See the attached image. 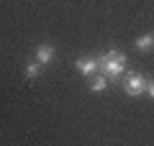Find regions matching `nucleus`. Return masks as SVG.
Returning a JSON list of instances; mask_svg holds the SVG:
<instances>
[{"instance_id":"f257e3e1","label":"nucleus","mask_w":154,"mask_h":146,"mask_svg":"<svg viewBox=\"0 0 154 146\" xmlns=\"http://www.w3.org/2000/svg\"><path fill=\"white\" fill-rule=\"evenodd\" d=\"M98 72H103L108 80L118 82V77L126 72V54H123V51H118V49L105 51V54L98 59Z\"/></svg>"},{"instance_id":"f03ea898","label":"nucleus","mask_w":154,"mask_h":146,"mask_svg":"<svg viewBox=\"0 0 154 146\" xmlns=\"http://www.w3.org/2000/svg\"><path fill=\"white\" fill-rule=\"evenodd\" d=\"M144 90H146V77H144V75H139V72H128V75L123 77V92H126L128 97L144 95Z\"/></svg>"},{"instance_id":"7ed1b4c3","label":"nucleus","mask_w":154,"mask_h":146,"mask_svg":"<svg viewBox=\"0 0 154 146\" xmlns=\"http://www.w3.org/2000/svg\"><path fill=\"white\" fill-rule=\"evenodd\" d=\"M77 69H80V75L85 77H93L95 72H98V59H93V56H88V59H77Z\"/></svg>"},{"instance_id":"20e7f679","label":"nucleus","mask_w":154,"mask_h":146,"mask_svg":"<svg viewBox=\"0 0 154 146\" xmlns=\"http://www.w3.org/2000/svg\"><path fill=\"white\" fill-rule=\"evenodd\" d=\"M36 59L41 62V64L51 62V59H54V46H51V44H41V46L36 49Z\"/></svg>"},{"instance_id":"39448f33","label":"nucleus","mask_w":154,"mask_h":146,"mask_svg":"<svg viewBox=\"0 0 154 146\" xmlns=\"http://www.w3.org/2000/svg\"><path fill=\"white\" fill-rule=\"evenodd\" d=\"M105 87H108V77H105L103 72H95L93 82H90V90L93 92H105Z\"/></svg>"},{"instance_id":"423d86ee","label":"nucleus","mask_w":154,"mask_h":146,"mask_svg":"<svg viewBox=\"0 0 154 146\" xmlns=\"http://www.w3.org/2000/svg\"><path fill=\"white\" fill-rule=\"evenodd\" d=\"M38 75H41V62H28V64H26V77H28V80H33V77H38Z\"/></svg>"},{"instance_id":"0eeeda50","label":"nucleus","mask_w":154,"mask_h":146,"mask_svg":"<svg viewBox=\"0 0 154 146\" xmlns=\"http://www.w3.org/2000/svg\"><path fill=\"white\" fill-rule=\"evenodd\" d=\"M152 46H154V36H141V38H136V49H139V51H149Z\"/></svg>"},{"instance_id":"6e6552de","label":"nucleus","mask_w":154,"mask_h":146,"mask_svg":"<svg viewBox=\"0 0 154 146\" xmlns=\"http://www.w3.org/2000/svg\"><path fill=\"white\" fill-rule=\"evenodd\" d=\"M144 92H146L149 97H154V80H146V90Z\"/></svg>"},{"instance_id":"1a4fd4ad","label":"nucleus","mask_w":154,"mask_h":146,"mask_svg":"<svg viewBox=\"0 0 154 146\" xmlns=\"http://www.w3.org/2000/svg\"><path fill=\"white\" fill-rule=\"evenodd\" d=\"M152 36H154V33H152Z\"/></svg>"}]
</instances>
